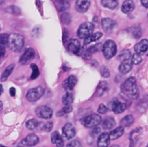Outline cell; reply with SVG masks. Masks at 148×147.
Masks as SVG:
<instances>
[{
	"label": "cell",
	"mask_w": 148,
	"mask_h": 147,
	"mask_svg": "<svg viewBox=\"0 0 148 147\" xmlns=\"http://www.w3.org/2000/svg\"><path fill=\"white\" fill-rule=\"evenodd\" d=\"M121 91L125 95L131 99H137L139 97V88L137 81L134 77H130L121 85Z\"/></svg>",
	"instance_id": "6da1fadb"
},
{
	"label": "cell",
	"mask_w": 148,
	"mask_h": 147,
	"mask_svg": "<svg viewBox=\"0 0 148 147\" xmlns=\"http://www.w3.org/2000/svg\"><path fill=\"white\" fill-rule=\"evenodd\" d=\"M6 46H7L12 51L20 52L24 46V37L19 33L8 35Z\"/></svg>",
	"instance_id": "7a4b0ae2"
},
{
	"label": "cell",
	"mask_w": 148,
	"mask_h": 147,
	"mask_svg": "<svg viewBox=\"0 0 148 147\" xmlns=\"http://www.w3.org/2000/svg\"><path fill=\"white\" fill-rule=\"evenodd\" d=\"M117 52V46L114 40H108L103 46V53L107 59L114 57Z\"/></svg>",
	"instance_id": "3957f363"
},
{
	"label": "cell",
	"mask_w": 148,
	"mask_h": 147,
	"mask_svg": "<svg viewBox=\"0 0 148 147\" xmlns=\"http://www.w3.org/2000/svg\"><path fill=\"white\" fill-rule=\"evenodd\" d=\"M94 30V26L92 23L86 22L81 24L77 30V35L79 38L85 39L90 35Z\"/></svg>",
	"instance_id": "277c9868"
},
{
	"label": "cell",
	"mask_w": 148,
	"mask_h": 147,
	"mask_svg": "<svg viewBox=\"0 0 148 147\" xmlns=\"http://www.w3.org/2000/svg\"><path fill=\"white\" fill-rule=\"evenodd\" d=\"M101 122H102V118L99 115H97V114H92V115H88L84 118L82 120L83 125H85L87 128L96 127L100 123H101Z\"/></svg>",
	"instance_id": "5b68a950"
},
{
	"label": "cell",
	"mask_w": 148,
	"mask_h": 147,
	"mask_svg": "<svg viewBox=\"0 0 148 147\" xmlns=\"http://www.w3.org/2000/svg\"><path fill=\"white\" fill-rule=\"evenodd\" d=\"M43 93H44V89L42 86H38L37 87L29 89L26 94V98L30 102H36L43 96Z\"/></svg>",
	"instance_id": "8992f818"
},
{
	"label": "cell",
	"mask_w": 148,
	"mask_h": 147,
	"mask_svg": "<svg viewBox=\"0 0 148 147\" xmlns=\"http://www.w3.org/2000/svg\"><path fill=\"white\" fill-rule=\"evenodd\" d=\"M36 113L38 117L43 119H50L53 115V111L47 106H40L36 108Z\"/></svg>",
	"instance_id": "52a82bcc"
},
{
	"label": "cell",
	"mask_w": 148,
	"mask_h": 147,
	"mask_svg": "<svg viewBox=\"0 0 148 147\" xmlns=\"http://www.w3.org/2000/svg\"><path fill=\"white\" fill-rule=\"evenodd\" d=\"M35 56V51L32 48H28L25 49L24 53H23L20 59V63L21 64L26 65L30 63L33 60Z\"/></svg>",
	"instance_id": "ba28073f"
},
{
	"label": "cell",
	"mask_w": 148,
	"mask_h": 147,
	"mask_svg": "<svg viewBox=\"0 0 148 147\" xmlns=\"http://www.w3.org/2000/svg\"><path fill=\"white\" fill-rule=\"evenodd\" d=\"M38 142L39 138L38 137V135L35 133H31L29 134L24 139L22 140V141L20 142V146H22L30 147L36 146Z\"/></svg>",
	"instance_id": "9c48e42d"
},
{
	"label": "cell",
	"mask_w": 148,
	"mask_h": 147,
	"mask_svg": "<svg viewBox=\"0 0 148 147\" xmlns=\"http://www.w3.org/2000/svg\"><path fill=\"white\" fill-rule=\"evenodd\" d=\"M109 108L114 113L119 114L124 112L127 108V105L124 102L119 100H114L110 102Z\"/></svg>",
	"instance_id": "30bf717a"
},
{
	"label": "cell",
	"mask_w": 148,
	"mask_h": 147,
	"mask_svg": "<svg viewBox=\"0 0 148 147\" xmlns=\"http://www.w3.org/2000/svg\"><path fill=\"white\" fill-rule=\"evenodd\" d=\"M62 133L63 135L66 139L70 140L74 138L76 133V130L73 126V125L71 123H66L62 128Z\"/></svg>",
	"instance_id": "8fae6325"
},
{
	"label": "cell",
	"mask_w": 148,
	"mask_h": 147,
	"mask_svg": "<svg viewBox=\"0 0 148 147\" xmlns=\"http://www.w3.org/2000/svg\"><path fill=\"white\" fill-rule=\"evenodd\" d=\"M67 48L74 54H79L81 50L80 42L77 39H71L68 41Z\"/></svg>",
	"instance_id": "7c38bea8"
},
{
	"label": "cell",
	"mask_w": 148,
	"mask_h": 147,
	"mask_svg": "<svg viewBox=\"0 0 148 147\" xmlns=\"http://www.w3.org/2000/svg\"><path fill=\"white\" fill-rule=\"evenodd\" d=\"M101 24H102V27L104 31L106 32V33H109L116 27V22L111 18L106 17V18H103L102 20Z\"/></svg>",
	"instance_id": "4fadbf2b"
},
{
	"label": "cell",
	"mask_w": 148,
	"mask_h": 147,
	"mask_svg": "<svg viewBox=\"0 0 148 147\" xmlns=\"http://www.w3.org/2000/svg\"><path fill=\"white\" fill-rule=\"evenodd\" d=\"M90 6V0H77L75 8L80 13H85L88 11Z\"/></svg>",
	"instance_id": "5bb4252c"
},
{
	"label": "cell",
	"mask_w": 148,
	"mask_h": 147,
	"mask_svg": "<svg viewBox=\"0 0 148 147\" xmlns=\"http://www.w3.org/2000/svg\"><path fill=\"white\" fill-rule=\"evenodd\" d=\"M77 82V79L75 76H69L66 80L63 83V86L66 91L69 92V91H72L74 89L75 86L76 85Z\"/></svg>",
	"instance_id": "9a60e30c"
},
{
	"label": "cell",
	"mask_w": 148,
	"mask_h": 147,
	"mask_svg": "<svg viewBox=\"0 0 148 147\" xmlns=\"http://www.w3.org/2000/svg\"><path fill=\"white\" fill-rule=\"evenodd\" d=\"M148 48V41L147 39L142 40L134 46V50L139 54H144L147 51Z\"/></svg>",
	"instance_id": "2e32d148"
},
{
	"label": "cell",
	"mask_w": 148,
	"mask_h": 147,
	"mask_svg": "<svg viewBox=\"0 0 148 147\" xmlns=\"http://www.w3.org/2000/svg\"><path fill=\"white\" fill-rule=\"evenodd\" d=\"M110 144L109 134L108 133H103L101 134L98 139V147H108Z\"/></svg>",
	"instance_id": "e0dca14e"
},
{
	"label": "cell",
	"mask_w": 148,
	"mask_h": 147,
	"mask_svg": "<svg viewBox=\"0 0 148 147\" xmlns=\"http://www.w3.org/2000/svg\"><path fill=\"white\" fill-rule=\"evenodd\" d=\"M134 4L132 0H126L124 1L121 6V11L124 14H130L134 10Z\"/></svg>",
	"instance_id": "ac0fdd59"
},
{
	"label": "cell",
	"mask_w": 148,
	"mask_h": 147,
	"mask_svg": "<svg viewBox=\"0 0 148 147\" xmlns=\"http://www.w3.org/2000/svg\"><path fill=\"white\" fill-rule=\"evenodd\" d=\"M51 142L53 144H56L57 147L64 146V141L62 136L58 131H54L51 134Z\"/></svg>",
	"instance_id": "d6986e66"
},
{
	"label": "cell",
	"mask_w": 148,
	"mask_h": 147,
	"mask_svg": "<svg viewBox=\"0 0 148 147\" xmlns=\"http://www.w3.org/2000/svg\"><path fill=\"white\" fill-rule=\"evenodd\" d=\"M132 63L130 61L121 62V64L119 66V70L121 74H127L132 70Z\"/></svg>",
	"instance_id": "ffe728a7"
},
{
	"label": "cell",
	"mask_w": 148,
	"mask_h": 147,
	"mask_svg": "<svg viewBox=\"0 0 148 147\" xmlns=\"http://www.w3.org/2000/svg\"><path fill=\"white\" fill-rule=\"evenodd\" d=\"M108 90V84L106 82H101L98 84L96 89V95L98 97H101L106 93Z\"/></svg>",
	"instance_id": "44dd1931"
},
{
	"label": "cell",
	"mask_w": 148,
	"mask_h": 147,
	"mask_svg": "<svg viewBox=\"0 0 148 147\" xmlns=\"http://www.w3.org/2000/svg\"><path fill=\"white\" fill-rule=\"evenodd\" d=\"M124 132V128L122 126H119L118 128H115L114 130H113L111 133H109V138L110 139H117L119 137H121L123 135Z\"/></svg>",
	"instance_id": "7402d4cb"
},
{
	"label": "cell",
	"mask_w": 148,
	"mask_h": 147,
	"mask_svg": "<svg viewBox=\"0 0 148 147\" xmlns=\"http://www.w3.org/2000/svg\"><path fill=\"white\" fill-rule=\"evenodd\" d=\"M102 36L103 34L101 33H100V32H98V33H92L90 35H89L88 37H86L85 39V40H84V45H88L90 43H92V42L96 41V40H99Z\"/></svg>",
	"instance_id": "603a6c76"
},
{
	"label": "cell",
	"mask_w": 148,
	"mask_h": 147,
	"mask_svg": "<svg viewBox=\"0 0 148 147\" xmlns=\"http://www.w3.org/2000/svg\"><path fill=\"white\" fill-rule=\"evenodd\" d=\"M116 125V121L115 119L114 118H111V117H109V118H106L105 120L103 122V128L104 130H110L111 128H114Z\"/></svg>",
	"instance_id": "cb8c5ba5"
},
{
	"label": "cell",
	"mask_w": 148,
	"mask_h": 147,
	"mask_svg": "<svg viewBox=\"0 0 148 147\" xmlns=\"http://www.w3.org/2000/svg\"><path fill=\"white\" fill-rule=\"evenodd\" d=\"M55 6L59 11L62 12L69 8V4L66 0H55Z\"/></svg>",
	"instance_id": "d4e9b609"
},
{
	"label": "cell",
	"mask_w": 148,
	"mask_h": 147,
	"mask_svg": "<svg viewBox=\"0 0 148 147\" xmlns=\"http://www.w3.org/2000/svg\"><path fill=\"white\" fill-rule=\"evenodd\" d=\"M101 3L106 8L111 9V10L116 8L119 4L118 0H101Z\"/></svg>",
	"instance_id": "484cf974"
},
{
	"label": "cell",
	"mask_w": 148,
	"mask_h": 147,
	"mask_svg": "<svg viewBox=\"0 0 148 147\" xmlns=\"http://www.w3.org/2000/svg\"><path fill=\"white\" fill-rule=\"evenodd\" d=\"M134 122V117L132 115H127L121 119V125L123 128L124 127H129Z\"/></svg>",
	"instance_id": "4316f807"
},
{
	"label": "cell",
	"mask_w": 148,
	"mask_h": 147,
	"mask_svg": "<svg viewBox=\"0 0 148 147\" xmlns=\"http://www.w3.org/2000/svg\"><path fill=\"white\" fill-rule=\"evenodd\" d=\"M132 58V53L129 50H123L121 53H119L118 56L119 60L121 61V62L127 61H130Z\"/></svg>",
	"instance_id": "83f0119b"
},
{
	"label": "cell",
	"mask_w": 148,
	"mask_h": 147,
	"mask_svg": "<svg viewBox=\"0 0 148 147\" xmlns=\"http://www.w3.org/2000/svg\"><path fill=\"white\" fill-rule=\"evenodd\" d=\"M14 63H12V64H10V66H7V67L6 68L5 70L4 71V72H3V73H2V74H1V81L7 80V78H8L9 76H10V74H11L12 73L13 69H14Z\"/></svg>",
	"instance_id": "f1b7e54d"
},
{
	"label": "cell",
	"mask_w": 148,
	"mask_h": 147,
	"mask_svg": "<svg viewBox=\"0 0 148 147\" xmlns=\"http://www.w3.org/2000/svg\"><path fill=\"white\" fill-rule=\"evenodd\" d=\"M74 97L72 93L67 92L62 97V102L64 105H70L73 102Z\"/></svg>",
	"instance_id": "f546056e"
},
{
	"label": "cell",
	"mask_w": 148,
	"mask_h": 147,
	"mask_svg": "<svg viewBox=\"0 0 148 147\" xmlns=\"http://www.w3.org/2000/svg\"><path fill=\"white\" fill-rule=\"evenodd\" d=\"M40 122L36 119H30L26 122V128H28L29 130H35L36 128H38Z\"/></svg>",
	"instance_id": "4dcf8cb0"
},
{
	"label": "cell",
	"mask_w": 148,
	"mask_h": 147,
	"mask_svg": "<svg viewBox=\"0 0 148 147\" xmlns=\"http://www.w3.org/2000/svg\"><path fill=\"white\" fill-rule=\"evenodd\" d=\"M30 68H31L32 69V74L31 76H30V79H36V78L39 76V74H40V71H39L37 65H36L35 63H32V64L30 65Z\"/></svg>",
	"instance_id": "1f68e13d"
},
{
	"label": "cell",
	"mask_w": 148,
	"mask_h": 147,
	"mask_svg": "<svg viewBox=\"0 0 148 147\" xmlns=\"http://www.w3.org/2000/svg\"><path fill=\"white\" fill-rule=\"evenodd\" d=\"M142 61H143V57H142L141 55L136 53L135 54L133 55L132 58L131 62L132 64L137 65V64H140V63L142 62Z\"/></svg>",
	"instance_id": "d6a6232c"
},
{
	"label": "cell",
	"mask_w": 148,
	"mask_h": 147,
	"mask_svg": "<svg viewBox=\"0 0 148 147\" xmlns=\"http://www.w3.org/2000/svg\"><path fill=\"white\" fill-rule=\"evenodd\" d=\"M61 20L62 22L65 24H68L71 22V15L69 13L64 12L61 15Z\"/></svg>",
	"instance_id": "836d02e7"
},
{
	"label": "cell",
	"mask_w": 148,
	"mask_h": 147,
	"mask_svg": "<svg viewBox=\"0 0 148 147\" xmlns=\"http://www.w3.org/2000/svg\"><path fill=\"white\" fill-rule=\"evenodd\" d=\"M132 35L136 38H139L141 36V28L138 26H134V27H132Z\"/></svg>",
	"instance_id": "e575fe53"
},
{
	"label": "cell",
	"mask_w": 148,
	"mask_h": 147,
	"mask_svg": "<svg viewBox=\"0 0 148 147\" xmlns=\"http://www.w3.org/2000/svg\"><path fill=\"white\" fill-rule=\"evenodd\" d=\"M40 127L43 131H46V132H50L53 128V122H46V123H43Z\"/></svg>",
	"instance_id": "d590c367"
},
{
	"label": "cell",
	"mask_w": 148,
	"mask_h": 147,
	"mask_svg": "<svg viewBox=\"0 0 148 147\" xmlns=\"http://www.w3.org/2000/svg\"><path fill=\"white\" fill-rule=\"evenodd\" d=\"M72 107L71 105H65L63 108H62V110L60 112H58V114H60L61 115L59 116H62V115H64L66 113H69V112H72Z\"/></svg>",
	"instance_id": "8d00e7d4"
},
{
	"label": "cell",
	"mask_w": 148,
	"mask_h": 147,
	"mask_svg": "<svg viewBox=\"0 0 148 147\" xmlns=\"http://www.w3.org/2000/svg\"><path fill=\"white\" fill-rule=\"evenodd\" d=\"M6 10H7V12H10L12 13V14H18L20 13V9L17 7H16V6H11V7H8Z\"/></svg>",
	"instance_id": "74e56055"
},
{
	"label": "cell",
	"mask_w": 148,
	"mask_h": 147,
	"mask_svg": "<svg viewBox=\"0 0 148 147\" xmlns=\"http://www.w3.org/2000/svg\"><path fill=\"white\" fill-rule=\"evenodd\" d=\"M101 73L102 76L105 78H108L110 76V71L108 68L105 66H103L101 69Z\"/></svg>",
	"instance_id": "f35d334b"
},
{
	"label": "cell",
	"mask_w": 148,
	"mask_h": 147,
	"mask_svg": "<svg viewBox=\"0 0 148 147\" xmlns=\"http://www.w3.org/2000/svg\"><path fill=\"white\" fill-rule=\"evenodd\" d=\"M7 37H8V35L3 33V34H0V46H5L7 45Z\"/></svg>",
	"instance_id": "ab89813d"
},
{
	"label": "cell",
	"mask_w": 148,
	"mask_h": 147,
	"mask_svg": "<svg viewBox=\"0 0 148 147\" xmlns=\"http://www.w3.org/2000/svg\"><path fill=\"white\" fill-rule=\"evenodd\" d=\"M66 147H82V144L77 140H74L67 144Z\"/></svg>",
	"instance_id": "60d3db41"
},
{
	"label": "cell",
	"mask_w": 148,
	"mask_h": 147,
	"mask_svg": "<svg viewBox=\"0 0 148 147\" xmlns=\"http://www.w3.org/2000/svg\"><path fill=\"white\" fill-rule=\"evenodd\" d=\"M108 108L105 105L103 104H101L98 107V112H99L100 114H105L108 112Z\"/></svg>",
	"instance_id": "b9f144b4"
},
{
	"label": "cell",
	"mask_w": 148,
	"mask_h": 147,
	"mask_svg": "<svg viewBox=\"0 0 148 147\" xmlns=\"http://www.w3.org/2000/svg\"><path fill=\"white\" fill-rule=\"evenodd\" d=\"M68 37H69V32L66 29H64L63 32V35H62V40L64 43H66V41H67Z\"/></svg>",
	"instance_id": "7bdbcfd3"
},
{
	"label": "cell",
	"mask_w": 148,
	"mask_h": 147,
	"mask_svg": "<svg viewBox=\"0 0 148 147\" xmlns=\"http://www.w3.org/2000/svg\"><path fill=\"white\" fill-rule=\"evenodd\" d=\"M5 55V46H0V58H2Z\"/></svg>",
	"instance_id": "ee69618b"
},
{
	"label": "cell",
	"mask_w": 148,
	"mask_h": 147,
	"mask_svg": "<svg viewBox=\"0 0 148 147\" xmlns=\"http://www.w3.org/2000/svg\"><path fill=\"white\" fill-rule=\"evenodd\" d=\"M100 132H101V129H100L98 127H95V128L92 130V134L94 135H98V133H100Z\"/></svg>",
	"instance_id": "f6af8a7d"
},
{
	"label": "cell",
	"mask_w": 148,
	"mask_h": 147,
	"mask_svg": "<svg viewBox=\"0 0 148 147\" xmlns=\"http://www.w3.org/2000/svg\"><path fill=\"white\" fill-rule=\"evenodd\" d=\"M10 94L12 97L15 96L16 94V89H14V87H11L10 89Z\"/></svg>",
	"instance_id": "bcb514c9"
},
{
	"label": "cell",
	"mask_w": 148,
	"mask_h": 147,
	"mask_svg": "<svg viewBox=\"0 0 148 147\" xmlns=\"http://www.w3.org/2000/svg\"><path fill=\"white\" fill-rule=\"evenodd\" d=\"M142 4L144 6L145 8H147L148 7V0H141Z\"/></svg>",
	"instance_id": "7dc6e473"
},
{
	"label": "cell",
	"mask_w": 148,
	"mask_h": 147,
	"mask_svg": "<svg viewBox=\"0 0 148 147\" xmlns=\"http://www.w3.org/2000/svg\"><path fill=\"white\" fill-rule=\"evenodd\" d=\"M3 92H4V89H3V86H2V85L0 84V95H1V94L3 93Z\"/></svg>",
	"instance_id": "c3c4849f"
},
{
	"label": "cell",
	"mask_w": 148,
	"mask_h": 147,
	"mask_svg": "<svg viewBox=\"0 0 148 147\" xmlns=\"http://www.w3.org/2000/svg\"><path fill=\"white\" fill-rule=\"evenodd\" d=\"M1 110H2V102H1V101H0V112H1Z\"/></svg>",
	"instance_id": "681fc988"
},
{
	"label": "cell",
	"mask_w": 148,
	"mask_h": 147,
	"mask_svg": "<svg viewBox=\"0 0 148 147\" xmlns=\"http://www.w3.org/2000/svg\"><path fill=\"white\" fill-rule=\"evenodd\" d=\"M18 147H26V146H18Z\"/></svg>",
	"instance_id": "f907efd6"
},
{
	"label": "cell",
	"mask_w": 148,
	"mask_h": 147,
	"mask_svg": "<svg viewBox=\"0 0 148 147\" xmlns=\"http://www.w3.org/2000/svg\"><path fill=\"white\" fill-rule=\"evenodd\" d=\"M0 147H5V146H1V145H0Z\"/></svg>",
	"instance_id": "816d5d0a"
},
{
	"label": "cell",
	"mask_w": 148,
	"mask_h": 147,
	"mask_svg": "<svg viewBox=\"0 0 148 147\" xmlns=\"http://www.w3.org/2000/svg\"><path fill=\"white\" fill-rule=\"evenodd\" d=\"M146 147H147V146H146Z\"/></svg>",
	"instance_id": "f5cc1de1"
}]
</instances>
